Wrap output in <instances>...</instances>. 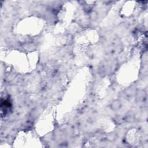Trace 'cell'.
Here are the masks:
<instances>
[{"label": "cell", "mask_w": 148, "mask_h": 148, "mask_svg": "<svg viewBox=\"0 0 148 148\" xmlns=\"http://www.w3.org/2000/svg\"><path fill=\"white\" fill-rule=\"evenodd\" d=\"M111 109L113 111H119L122 107V103L119 100H115L111 104Z\"/></svg>", "instance_id": "6da1fadb"}, {"label": "cell", "mask_w": 148, "mask_h": 148, "mask_svg": "<svg viewBox=\"0 0 148 148\" xmlns=\"http://www.w3.org/2000/svg\"><path fill=\"white\" fill-rule=\"evenodd\" d=\"M146 97V93L144 90L139 89L136 92V98L139 101H144Z\"/></svg>", "instance_id": "7a4b0ae2"}]
</instances>
